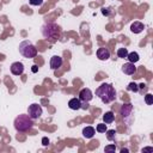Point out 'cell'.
I'll use <instances>...</instances> for the list:
<instances>
[{"label":"cell","instance_id":"1","mask_svg":"<svg viewBox=\"0 0 153 153\" xmlns=\"http://www.w3.org/2000/svg\"><path fill=\"white\" fill-rule=\"evenodd\" d=\"M96 96L104 103V104H109L111 102H114L116 99V91L114 88V86L111 84H102L100 86L97 87L96 90Z\"/></svg>","mask_w":153,"mask_h":153},{"label":"cell","instance_id":"2","mask_svg":"<svg viewBox=\"0 0 153 153\" xmlns=\"http://www.w3.org/2000/svg\"><path fill=\"white\" fill-rule=\"evenodd\" d=\"M32 118L29 116V115H19L16 117L14 120V128L17 131H20V133H25V131H29L31 128H32Z\"/></svg>","mask_w":153,"mask_h":153},{"label":"cell","instance_id":"3","mask_svg":"<svg viewBox=\"0 0 153 153\" xmlns=\"http://www.w3.org/2000/svg\"><path fill=\"white\" fill-rule=\"evenodd\" d=\"M42 35L44 36V38L55 42L60 37V27L55 23H47L42 26Z\"/></svg>","mask_w":153,"mask_h":153},{"label":"cell","instance_id":"4","mask_svg":"<svg viewBox=\"0 0 153 153\" xmlns=\"http://www.w3.org/2000/svg\"><path fill=\"white\" fill-rule=\"evenodd\" d=\"M19 53L26 59H33L37 55V49L30 41H23L19 44Z\"/></svg>","mask_w":153,"mask_h":153},{"label":"cell","instance_id":"5","mask_svg":"<svg viewBox=\"0 0 153 153\" xmlns=\"http://www.w3.org/2000/svg\"><path fill=\"white\" fill-rule=\"evenodd\" d=\"M27 115L32 120L38 118L42 115V106L39 104H37V103H33V104L29 105V108H27Z\"/></svg>","mask_w":153,"mask_h":153},{"label":"cell","instance_id":"6","mask_svg":"<svg viewBox=\"0 0 153 153\" xmlns=\"http://www.w3.org/2000/svg\"><path fill=\"white\" fill-rule=\"evenodd\" d=\"M79 99H80V102H84V103H88L92 98H93V94H92V91L90 90V88H87V87H85V88H82L80 92H79V97H78Z\"/></svg>","mask_w":153,"mask_h":153},{"label":"cell","instance_id":"7","mask_svg":"<svg viewBox=\"0 0 153 153\" xmlns=\"http://www.w3.org/2000/svg\"><path fill=\"white\" fill-rule=\"evenodd\" d=\"M10 69H11V73H12V74H14V75H20V74H23V72H24V65H23L22 62H13V63L11 65Z\"/></svg>","mask_w":153,"mask_h":153},{"label":"cell","instance_id":"8","mask_svg":"<svg viewBox=\"0 0 153 153\" xmlns=\"http://www.w3.org/2000/svg\"><path fill=\"white\" fill-rule=\"evenodd\" d=\"M131 114H133V105L130 103L123 104L122 108H121V115H122L123 120H127Z\"/></svg>","mask_w":153,"mask_h":153},{"label":"cell","instance_id":"9","mask_svg":"<svg viewBox=\"0 0 153 153\" xmlns=\"http://www.w3.org/2000/svg\"><path fill=\"white\" fill-rule=\"evenodd\" d=\"M122 72L127 75H133L135 72H136V67L133 62H127L122 66Z\"/></svg>","mask_w":153,"mask_h":153},{"label":"cell","instance_id":"10","mask_svg":"<svg viewBox=\"0 0 153 153\" xmlns=\"http://www.w3.org/2000/svg\"><path fill=\"white\" fill-rule=\"evenodd\" d=\"M62 66V57L59 55H54L50 59V68L51 69H59Z\"/></svg>","mask_w":153,"mask_h":153},{"label":"cell","instance_id":"11","mask_svg":"<svg viewBox=\"0 0 153 153\" xmlns=\"http://www.w3.org/2000/svg\"><path fill=\"white\" fill-rule=\"evenodd\" d=\"M97 57L102 61H106L110 57V51L108 48H98L97 49Z\"/></svg>","mask_w":153,"mask_h":153},{"label":"cell","instance_id":"12","mask_svg":"<svg viewBox=\"0 0 153 153\" xmlns=\"http://www.w3.org/2000/svg\"><path fill=\"white\" fill-rule=\"evenodd\" d=\"M145 29V25L141 23V22H134L131 25H130V31L133 33H140L142 32Z\"/></svg>","mask_w":153,"mask_h":153},{"label":"cell","instance_id":"13","mask_svg":"<svg viewBox=\"0 0 153 153\" xmlns=\"http://www.w3.org/2000/svg\"><path fill=\"white\" fill-rule=\"evenodd\" d=\"M94 134H96V130L91 126H87V127H85L82 129V136L86 137V139H92L94 136Z\"/></svg>","mask_w":153,"mask_h":153},{"label":"cell","instance_id":"14","mask_svg":"<svg viewBox=\"0 0 153 153\" xmlns=\"http://www.w3.org/2000/svg\"><path fill=\"white\" fill-rule=\"evenodd\" d=\"M68 108L72 110H79L81 108V102L79 98H72L68 102Z\"/></svg>","mask_w":153,"mask_h":153},{"label":"cell","instance_id":"15","mask_svg":"<svg viewBox=\"0 0 153 153\" xmlns=\"http://www.w3.org/2000/svg\"><path fill=\"white\" fill-rule=\"evenodd\" d=\"M114 121H115V115H114L112 111H108V112H105V114L103 115V122H104L105 124H110V123H112Z\"/></svg>","mask_w":153,"mask_h":153},{"label":"cell","instance_id":"16","mask_svg":"<svg viewBox=\"0 0 153 153\" xmlns=\"http://www.w3.org/2000/svg\"><path fill=\"white\" fill-rule=\"evenodd\" d=\"M126 59H128L129 62L135 63V62H137V61L140 60V56H139V54H137L136 51H131V53H128V55H127Z\"/></svg>","mask_w":153,"mask_h":153},{"label":"cell","instance_id":"17","mask_svg":"<svg viewBox=\"0 0 153 153\" xmlns=\"http://www.w3.org/2000/svg\"><path fill=\"white\" fill-rule=\"evenodd\" d=\"M127 55H128V50H127V48H120V49L117 50V56H118V57H121V59H126Z\"/></svg>","mask_w":153,"mask_h":153},{"label":"cell","instance_id":"18","mask_svg":"<svg viewBox=\"0 0 153 153\" xmlns=\"http://www.w3.org/2000/svg\"><path fill=\"white\" fill-rule=\"evenodd\" d=\"M106 137H108V140H115V136H116V131L114 130V129H106Z\"/></svg>","mask_w":153,"mask_h":153},{"label":"cell","instance_id":"19","mask_svg":"<svg viewBox=\"0 0 153 153\" xmlns=\"http://www.w3.org/2000/svg\"><path fill=\"white\" fill-rule=\"evenodd\" d=\"M96 130H97L98 133H105V131H106V124H105V123H99V124H97Z\"/></svg>","mask_w":153,"mask_h":153},{"label":"cell","instance_id":"20","mask_svg":"<svg viewBox=\"0 0 153 153\" xmlns=\"http://www.w3.org/2000/svg\"><path fill=\"white\" fill-rule=\"evenodd\" d=\"M145 102H146L147 105H152V104H153V94L147 93V94L145 96Z\"/></svg>","mask_w":153,"mask_h":153},{"label":"cell","instance_id":"21","mask_svg":"<svg viewBox=\"0 0 153 153\" xmlns=\"http://www.w3.org/2000/svg\"><path fill=\"white\" fill-rule=\"evenodd\" d=\"M127 88H128V91H133V92H137L139 91V86L135 82H130Z\"/></svg>","mask_w":153,"mask_h":153},{"label":"cell","instance_id":"22","mask_svg":"<svg viewBox=\"0 0 153 153\" xmlns=\"http://www.w3.org/2000/svg\"><path fill=\"white\" fill-rule=\"evenodd\" d=\"M104 151H105V152H115V151H116V146H115V143H112V145H108V146H105V148H104Z\"/></svg>","mask_w":153,"mask_h":153},{"label":"cell","instance_id":"23","mask_svg":"<svg viewBox=\"0 0 153 153\" xmlns=\"http://www.w3.org/2000/svg\"><path fill=\"white\" fill-rule=\"evenodd\" d=\"M43 1L44 0H29L30 5H32V6H41L43 4Z\"/></svg>","mask_w":153,"mask_h":153},{"label":"cell","instance_id":"24","mask_svg":"<svg viewBox=\"0 0 153 153\" xmlns=\"http://www.w3.org/2000/svg\"><path fill=\"white\" fill-rule=\"evenodd\" d=\"M102 13H103L104 16H109V14H110V8H109V7H103V8H102Z\"/></svg>","mask_w":153,"mask_h":153},{"label":"cell","instance_id":"25","mask_svg":"<svg viewBox=\"0 0 153 153\" xmlns=\"http://www.w3.org/2000/svg\"><path fill=\"white\" fill-rule=\"evenodd\" d=\"M42 143H43L44 146H47V145L49 143V140H48L47 137H43V139H42Z\"/></svg>","mask_w":153,"mask_h":153},{"label":"cell","instance_id":"26","mask_svg":"<svg viewBox=\"0 0 153 153\" xmlns=\"http://www.w3.org/2000/svg\"><path fill=\"white\" fill-rule=\"evenodd\" d=\"M153 151V148L152 147H146V148H143L142 149V152H152Z\"/></svg>","mask_w":153,"mask_h":153},{"label":"cell","instance_id":"27","mask_svg":"<svg viewBox=\"0 0 153 153\" xmlns=\"http://www.w3.org/2000/svg\"><path fill=\"white\" fill-rule=\"evenodd\" d=\"M31 71H32L33 73H36V72H37V66H36V65H33V66H32V68H31Z\"/></svg>","mask_w":153,"mask_h":153},{"label":"cell","instance_id":"28","mask_svg":"<svg viewBox=\"0 0 153 153\" xmlns=\"http://www.w3.org/2000/svg\"><path fill=\"white\" fill-rule=\"evenodd\" d=\"M124 152H126V153H128V152H129V149H128V148H122V149H121V153H124Z\"/></svg>","mask_w":153,"mask_h":153}]
</instances>
